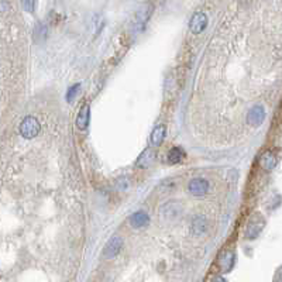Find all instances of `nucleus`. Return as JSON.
I'll return each instance as SVG.
<instances>
[{
  "instance_id": "7ed1b4c3",
  "label": "nucleus",
  "mask_w": 282,
  "mask_h": 282,
  "mask_svg": "<svg viewBox=\"0 0 282 282\" xmlns=\"http://www.w3.org/2000/svg\"><path fill=\"white\" fill-rule=\"evenodd\" d=\"M206 26H208V16L205 15V13H202V12L195 13L191 17V20H189V30L195 36L203 33L205 29H206Z\"/></svg>"
},
{
  "instance_id": "ddd939ff",
  "label": "nucleus",
  "mask_w": 282,
  "mask_h": 282,
  "mask_svg": "<svg viewBox=\"0 0 282 282\" xmlns=\"http://www.w3.org/2000/svg\"><path fill=\"white\" fill-rule=\"evenodd\" d=\"M168 163L170 164H179L184 161L185 158V151L181 149V147H174L171 149V151L168 153Z\"/></svg>"
},
{
  "instance_id": "dca6fc26",
  "label": "nucleus",
  "mask_w": 282,
  "mask_h": 282,
  "mask_svg": "<svg viewBox=\"0 0 282 282\" xmlns=\"http://www.w3.org/2000/svg\"><path fill=\"white\" fill-rule=\"evenodd\" d=\"M23 8L27 13H34L36 10V0H23Z\"/></svg>"
},
{
  "instance_id": "4468645a",
  "label": "nucleus",
  "mask_w": 282,
  "mask_h": 282,
  "mask_svg": "<svg viewBox=\"0 0 282 282\" xmlns=\"http://www.w3.org/2000/svg\"><path fill=\"white\" fill-rule=\"evenodd\" d=\"M206 227H208V223H206V220H205V217L198 216V217H195V219H193L192 230L195 234H198V236L203 234V233L206 231Z\"/></svg>"
},
{
  "instance_id": "423d86ee",
  "label": "nucleus",
  "mask_w": 282,
  "mask_h": 282,
  "mask_svg": "<svg viewBox=\"0 0 282 282\" xmlns=\"http://www.w3.org/2000/svg\"><path fill=\"white\" fill-rule=\"evenodd\" d=\"M121 248H123V240H121V237H117V236H116V237H111L110 240H109V243L104 247V258L110 260V258L117 257L119 252L121 251Z\"/></svg>"
},
{
  "instance_id": "6e6552de",
  "label": "nucleus",
  "mask_w": 282,
  "mask_h": 282,
  "mask_svg": "<svg viewBox=\"0 0 282 282\" xmlns=\"http://www.w3.org/2000/svg\"><path fill=\"white\" fill-rule=\"evenodd\" d=\"M90 120V106L89 104H83L81 107V110L78 111V116H76V121L75 124L79 130H86L89 126Z\"/></svg>"
},
{
  "instance_id": "9b49d317",
  "label": "nucleus",
  "mask_w": 282,
  "mask_h": 282,
  "mask_svg": "<svg viewBox=\"0 0 282 282\" xmlns=\"http://www.w3.org/2000/svg\"><path fill=\"white\" fill-rule=\"evenodd\" d=\"M151 12H153V8L149 6V5H146V6H143V8L137 12V15H135V27H138L140 26L141 29L146 26V23L149 22L150 16H151Z\"/></svg>"
},
{
  "instance_id": "f03ea898",
  "label": "nucleus",
  "mask_w": 282,
  "mask_h": 282,
  "mask_svg": "<svg viewBox=\"0 0 282 282\" xmlns=\"http://www.w3.org/2000/svg\"><path fill=\"white\" fill-rule=\"evenodd\" d=\"M265 226V220L261 217L260 215H254L251 217V220H248L247 229H245L244 237L247 240H255L261 234V231Z\"/></svg>"
},
{
  "instance_id": "f257e3e1",
  "label": "nucleus",
  "mask_w": 282,
  "mask_h": 282,
  "mask_svg": "<svg viewBox=\"0 0 282 282\" xmlns=\"http://www.w3.org/2000/svg\"><path fill=\"white\" fill-rule=\"evenodd\" d=\"M19 131L22 134V137L27 138V140H31L34 137H37L40 131H41V124L36 117L33 116H27L24 117L23 121L20 123V127H19Z\"/></svg>"
},
{
  "instance_id": "9d476101",
  "label": "nucleus",
  "mask_w": 282,
  "mask_h": 282,
  "mask_svg": "<svg viewBox=\"0 0 282 282\" xmlns=\"http://www.w3.org/2000/svg\"><path fill=\"white\" fill-rule=\"evenodd\" d=\"M150 223V216L144 210H138L130 216V224L134 229H143Z\"/></svg>"
},
{
  "instance_id": "39448f33",
  "label": "nucleus",
  "mask_w": 282,
  "mask_h": 282,
  "mask_svg": "<svg viewBox=\"0 0 282 282\" xmlns=\"http://www.w3.org/2000/svg\"><path fill=\"white\" fill-rule=\"evenodd\" d=\"M264 120H265V109L261 104L252 106L248 111V116H247V123L250 126L258 127L264 123Z\"/></svg>"
},
{
  "instance_id": "2eb2a0df",
  "label": "nucleus",
  "mask_w": 282,
  "mask_h": 282,
  "mask_svg": "<svg viewBox=\"0 0 282 282\" xmlns=\"http://www.w3.org/2000/svg\"><path fill=\"white\" fill-rule=\"evenodd\" d=\"M79 89H81V83H75V85H72V86L68 89L67 96H65L68 103H72V102H74L75 97L78 96V93H79Z\"/></svg>"
},
{
  "instance_id": "1a4fd4ad",
  "label": "nucleus",
  "mask_w": 282,
  "mask_h": 282,
  "mask_svg": "<svg viewBox=\"0 0 282 282\" xmlns=\"http://www.w3.org/2000/svg\"><path fill=\"white\" fill-rule=\"evenodd\" d=\"M276 163H278V158L275 156L274 151H271V150L265 151L260 158V165L264 171H272L276 167Z\"/></svg>"
},
{
  "instance_id": "f3484780",
  "label": "nucleus",
  "mask_w": 282,
  "mask_h": 282,
  "mask_svg": "<svg viewBox=\"0 0 282 282\" xmlns=\"http://www.w3.org/2000/svg\"><path fill=\"white\" fill-rule=\"evenodd\" d=\"M34 36H36V38H37V40L40 37L44 38L45 36H47V27H44L43 24H38L37 29L34 30Z\"/></svg>"
},
{
  "instance_id": "20e7f679",
  "label": "nucleus",
  "mask_w": 282,
  "mask_h": 282,
  "mask_svg": "<svg viewBox=\"0 0 282 282\" xmlns=\"http://www.w3.org/2000/svg\"><path fill=\"white\" fill-rule=\"evenodd\" d=\"M209 182L205 178H193L188 184V191L193 196H203L209 192Z\"/></svg>"
},
{
  "instance_id": "f8f14e48",
  "label": "nucleus",
  "mask_w": 282,
  "mask_h": 282,
  "mask_svg": "<svg viewBox=\"0 0 282 282\" xmlns=\"http://www.w3.org/2000/svg\"><path fill=\"white\" fill-rule=\"evenodd\" d=\"M165 133H167L165 126L158 124V126L153 130V133H151V138H150V140H151V144H153L154 147H160L164 143V140H165Z\"/></svg>"
},
{
  "instance_id": "0eeeda50",
  "label": "nucleus",
  "mask_w": 282,
  "mask_h": 282,
  "mask_svg": "<svg viewBox=\"0 0 282 282\" xmlns=\"http://www.w3.org/2000/svg\"><path fill=\"white\" fill-rule=\"evenodd\" d=\"M234 261H236L234 252L231 251V250H226V251L220 254L217 265H219V268L222 269L223 272H229L231 268H233V265H234Z\"/></svg>"
}]
</instances>
